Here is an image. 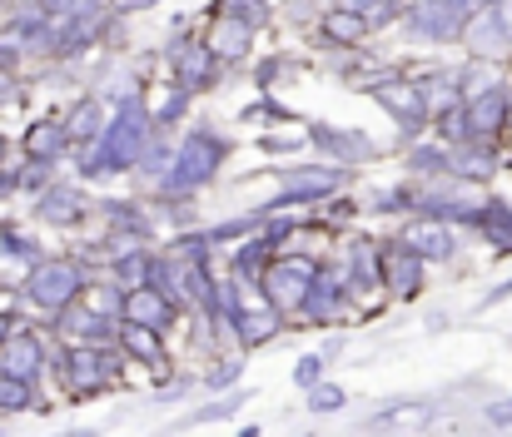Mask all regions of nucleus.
Instances as JSON below:
<instances>
[{"mask_svg": "<svg viewBox=\"0 0 512 437\" xmlns=\"http://www.w3.org/2000/svg\"><path fill=\"white\" fill-rule=\"evenodd\" d=\"M254 40H259L254 25H244V20H234V15H209L204 45L214 50L219 65H244V60L254 55Z\"/></svg>", "mask_w": 512, "mask_h": 437, "instance_id": "obj_1", "label": "nucleus"}, {"mask_svg": "<svg viewBox=\"0 0 512 437\" xmlns=\"http://www.w3.org/2000/svg\"><path fill=\"white\" fill-rule=\"evenodd\" d=\"M368 20L363 15H353V10H343V5H324L319 10V40L324 45H334V50H363L368 45Z\"/></svg>", "mask_w": 512, "mask_h": 437, "instance_id": "obj_2", "label": "nucleus"}, {"mask_svg": "<svg viewBox=\"0 0 512 437\" xmlns=\"http://www.w3.org/2000/svg\"><path fill=\"white\" fill-rule=\"evenodd\" d=\"M70 145V135H65V120H55V115H45V120H30V130H25V154L30 159H55L60 149Z\"/></svg>", "mask_w": 512, "mask_h": 437, "instance_id": "obj_3", "label": "nucleus"}, {"mask_svg": "<svg viewBox=\"0 0 512 437\" xmlns=\"http://www.w3.org/2000/svg\"><path fill=\"white\" fill-rule=\"evenodd\" d=\"M209 15H234V20H244L254 30H269L274 25V0H214Z\"/></svg>", "mask_w": 512, "mask_h": 437, "instance_id": "obj_4", "label": "nucleus"}, {"mask_svg": "<svg viewBox=\"0 0 512 437\" xmlns=\"http://www.w3.org/2000/svg\"><path fill=\"white\" fill-rule=\"evenodd\" d=\"M0 164H5V135H0Z\"/></svg>", "mask_w": 512, "mask_h": 437, "instance_id": "obj_5", "label": "nucleus"}]
</instances>
